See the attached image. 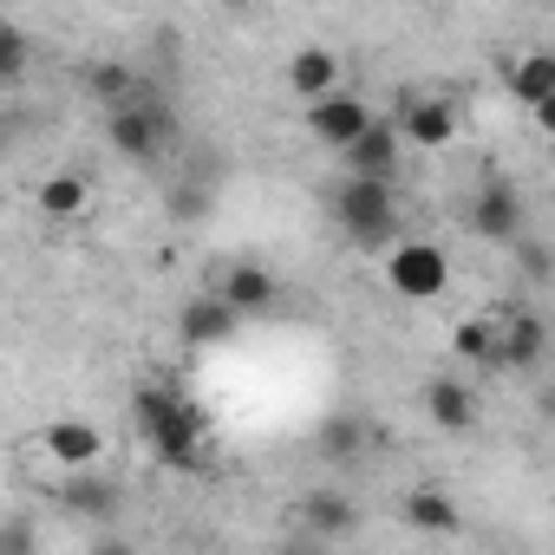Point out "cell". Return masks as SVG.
Returning a JSON list of instances; mask_svg holds the SVG:
<instances>
[{"label": "cell", "instance_id": "6da1fadb", "mask_svg": "<svg viewBox=\"0 0 555 555\" xmlns=\"http://www.w3.org/2000/svg\"><path fill=\"white\" fill-rule=\"evenodd\" d=\"M131 412H138L144 444L157 451V464H170V470H203L209 464V425L190 399H177L170 386H144L131 399Z\"/></svg>", "mask_w": 555, "mask_h": 555}, {"label": "cell", "instance_id": "7a4b0ae2", "mask_svg": "<svg viewBox=\"0 0 555 555\" xmlns=\"http://www.w3.org/2000/svg\"><path fill=\"white\" fill-rule=\"evenodd\" d=\"M177 112L157 99V92H138V99H125V105H112V118H105V144L125 157V164H157V157H170L177 151Z\"/></svg>", "mask_w": 555, "mask_h": 555}, {"label": "cell", "instance_id": "3957f363", "mask_svg": "<svg viewBox=\"0 0 555 555\" xmlns=\"http://www.w3.org/2000/svg\"><path fill=\"white\" fill-rule=\"evenodd\" d=\"M334 222L353 248H386L399 235V196H392V177H353L334 190Z\"/></svg>", "mask_w": 555, "mask_h": 555}, {"label": "cell", "instance_id": "277c9868", "mask_svg": "<svg viewBox=\"0 0 555 555\" xmlns=\"http://www.w3.org/2000/svg\"><path fill=\"white\" fill-rule=\"evenodd\" d=\"M386 282H392V295H405V301H431V295H444V282H451V261H444L438 242H399L392 261H386Z\"/></svg>", "mask_w": 555, "mask_h": 555}, {"label": "cell", "instance_id": "5b68a950", "mask_svg": "<svg viewBox=\"0 0 555 555\" xmlns=\"http://www.w3.org/2000/svg\"><path fill=\"white\" fill-rule=\"evenodd\" d=\"M235 327H242V314L229 308V295H222V288H209V295H190V301L177 308V340H183L190 353H209V347L235 340Z\"/></svg>", "mask_w": 555, "mask_h": 555}, {"label": "cell", "instance_id": "8992f818", "mask_svg": "<svg viewBox=\"0 0 555 555\" xmlns=\"http://www.w3.org/2000/svg\"><path fill=\"white\" fill-rule=\"evenodd\" d=\"M366 125H373V112H366V99H353L347 86L308 105V138H314V144H327V151H347Z\"/></svg>", "mask_w": 555, "mask_h": 555}, {"label": "cell", "instance_id": "52a82bcc", "mask_svg": "<svg viewBox=\"0 0 555 555\" xmlns=\"http://www.w3.org/2000/svg\"><path fill=\"white\" fill-rule=\"evenodd\" d=\"M470 235L477 242H516L522 235V190L516 183H483L470 196Z\"/></svg>", "mask_w": 555, "mask_h": 555}, {"label": "cell", "instance_id": "ba28073f", "mask_svg": "<svg viewBox=\"0 0 555 555\" xmlns=\"http://www.w3.org/2000/svg\"><path fill=\"white\" fill-rule=\"evenodd\" d=\"M496 340H503V366L509 373H535L548 360V321L535 308H509L496 321Z\"/></svg>", "mask_w": 555, "mask_h": 555}, {"label": "cell", "instance_id": "9c48e42d", "mask_svg": "<svg viewBox=\"0 0 555 555\" xmlns=\"http://www.w3.org/2000/svg\"><path fill=\"white\" fill-rule=\"evenodd\" d=\"M295 522H301V535H314V542H347V535L360 529V503L340 496V490H308V496L295 503Z\"/></svg>", "mask_w": 555, "mask_h": 555}, {"label": "cell", "instance_id": "30bf717a", "mask_svg": "<svg viewBox=\"0 0 555 555\" xmlns=\"http://www.w3.org/2000/svg\"><path fill=\"white\" fill-rule=\"evenodd\" d=\"M399 151H405V131H399V125H386V118H373V125H366L340 157H347V170H353V177H392V170H399Z\"/></svg>", "mask_w": 555, "mask_h": 555}, {"label": "cell", "instance_id": "8fae6325", "mask_svg": "<svg viewBox=\"0 0 555 555\" xmlns=\"http://www.w3.org/2000/svg\"><path fill=\"white\" fill-rule=\"evenodd\" d=\"M399 131H405V144H418V151H444V144L457 138V105H451V99H405Z\"/></svg>", "mask_w": 555, "mask_h": 555}, {"label": "cell", "instance_id": "7c38bea8", "mask_svg": "<svg viewBox=\"0 0 555 555\" xmlns=\"http://www.w3.org/2000/svg\"><path fill=\"white\" fill-rule=\"evenodd\" d=\"M373 451V418L366 412H327L321 418V431H314V457H327V464H353V457H366Z\"/></svg>", "mask_w": 555, "mask_h": 555}, {"label": "cell", "instance_id": "4fadbf2b", "mask_svg": "<svg viewBox=\"0 0 555 555\" xmlns=\"http://www.w3.org/2000/svg\"><path fill=\"white\" fill-rule=\"evenodd\" d=\"M216 288L229 295V308H235L242 321H255V314H268V308H274V274H268L261 261H235Z\"/></svg>", "mask_w": 555, "mask_h": 555}, {"label": "cell", "instance_id": "5bb4252c", "mask_svg": "<svg viewBox=\"0 0 555 555\" xmlns=\"http://www.w3.org/2000/svg\"><path fill=\"white\" fill-rule=\"evenodd\" d=\"M288 92H295L301 105H314V99L340 92V60H334L327 47H301V53L288 60Z\"/></svg>", "mask_w": 555, "mask_h": 555}, {"label": "cell", "instance_id": "9a60e30c", "mask_svg": "<svg viewBox=\"0 0 555 555\" xmlns=\"http://www.w3.org/2000/svg\"><path fill=\"white\" fill-rule=\"evenodd\" d=\"M399 516H405V529H418V535H457V529H464V509H457V496H444V490H412V496L399 503Z\"/></svg>", "mask_w": 555, "mask_h": 555}, {"label": "cell", "instance_id": "2e32d148", "mask_svg": "<svg viewBox=\"0 0 555 555\" xmlns=\"http://www.w3.org/2000/svg\"><path fill=\"white\" fill-rule=\"evenodd\" d=\"M425 412H431L438 431H470L477 425V392L464 379H431L425 386Z\"/></svg>", "mask_w": 555, "mask_h": 555}, {"label": "cell", "instance_id": "e0dca14e", "mask_svg": "<svg viewBox=\"0 0 555 555\" xmlns=\"http://www.w3.org/2000/svg\"><path fill=\"white\" fill-rule=\"evenodd\" d=\"M47 451H53L66 470H86V464H99L105 438H99V425H86V418H53V425H47Z\"/></svg>", "mask_w": 555, "mask_h": 555}, {"label": "cell", "instance_id": "ac0fdd59", "mask_svg": "<svg viewBox=\"0 0 555 555\" xmlns=\"http://www.w3.org/2000/svg\"><path fill=\"white\" fill-rule=\"evenodd\" d=\"M60 503H66L73 516H86V522H112V516H118V483H112V477H99V470L86 464V470L60 490Z\"/></svg>", "mask_w": 555, "mask_h": 555}, {"label": "cell", "instance_id": "d6986e66", "mask_svg": "<svg viewBox=\"0 0 555 555\" xmlns=\"http://www.w3.org/2000/svg\"><path fill=\"white\" fill-rule=\"evenodd\" d=\"M509 92H516V105H542V99H555V53H529V60H516L509 66Z\"/></svg>", "mask_w": 555, "mask_h": 555}, {"label": "cell", "instance_id": "ffe728a7", "mask_svg": "<svg viewBox=\"0 0 555 555\" xmlns=\"http://www.w3.org/2000/svg\"><path fill=\"white\" fill-rule=\"evenodd\" d=\"M86 92H92L99 105H125V99H138V92H144V79H138L125 60H105V66H92V73H86Z\"/></svg>", "mask_w": 555, "mask_h": 555}, {"label": "cell", "instance_id": "44dd1931", "mask_svg": "<svg viewBox=\"0 0 555 555\" xmlns=\"http://www.w3.org/2000/svg\"><path fill=\"white\" fill-rule=\"evenodd\" d=\"M86 203H92V183L73 177V170H66V177H47V190H40V209L60 216V222H66V216H86Z\"/></svg>", "mask_w": 555, "mask_h": 555}, {"label": "cell", "instance_id": "7402d4cb", "mask_svg": "<svg viewBox=\"0 0 555 555\" xmlns=\"http://www.w3.org/2000/svg\"><path fill=\"white\" fill-rule=\"evenodd\" d=\"M451 347H457L470 366H503V340H496V327H490V321H457Z\"/></svg>", "mask_w": 555, "mask_h": 555}, {"label": "cell", "instance_id": "603a6c76", "mask_svg": "<svg viewBox=\"0 0 555 555\" xmlns=\"http://www.w3.org/2000/svg\"><path fill=\"white\" fill-rule=\"evenodd\" d=\"M27 60H34L27 34L21 27H0V86H21L27 79Z\"/></svg>", "mask_w": 555, "mask_h": 555}, {"label": "cell", "instance_id": "cb8c5ba5", "mask_svg": "<svg viewBox=\"0 0 555 555\" xmlns=\"http://www.w3.org/2000/svg\"><path fill=\"white\" fill-rule=\"evenodd\" d=\"M209 209H216V196H209L203 183H177V190H170V216H177V222H203Z\"/></svg>", "mask_w": 555, "mask_h": 555}, {"label": "cell", "instance_id": "d4e9b609", "mask_svg": "<svg viewBox=\"0 0 555 555\" xmlns=\"http://www.w3.org/2000/svg\"><path fill=\"white\" fill-rule=\"evenodd\" d=\"M535 125H542V138H555V99H542V105H535Z\"/></svg>", "mask_w": 555, "mask_h": 555}, {"label": "cell", "instance_id": "484cf974", "mask_svg": "<svg viewBox=\"0 0 555 555\" xmlns=\"http://www.w3.org/2000/svg\"><path fill=\"white\" fill-rule=\"evenodd\" d=\"M216 8H222V14H248V8H255V0H216Z\"/></svg>", "mask_w": 555, "mask_h": 555}]
</instances>
